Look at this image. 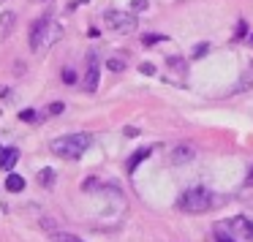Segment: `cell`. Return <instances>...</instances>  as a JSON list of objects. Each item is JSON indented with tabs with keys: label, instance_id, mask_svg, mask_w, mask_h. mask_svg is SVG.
Here are the masks:
<instances>
[{
	"label": "cell",
	"instance_id": "obj_1",
	"mask_svg": "<svg viewBox=\"0 0 253 242\" xmlns=\"http://www.w3.org/2000/svg\"><path fill=\"white\" fill-rule=\"evenodd\" d=\"M63 25L55 22V19L49 17V14H44L41 19H36L33 28H30V49L33 52H46L55 41L63 39Z\"/></svg>",
	"mask_w": 253,
	"mask_h": 242
},
{
	"label": "cell",
	"instance_id": "obj_2",
	"mask_svg": "<svg viewBox=\"0 0 253 242\" xmlns=\"http://www.w3.org/2000/svg\"><path fill=\"white\" fill-rule=\"evenodd\" d=\"M93 144V136L90 133H68V136H60V139H52L49 142V150L60 158H79L84 155V150Z\"/></svg>",
	"mask_w": 253,
	"mask_h": 242
},
{
	"label": "cell",
	"instance_id": "obj_3",
	"mask_svg": "<svg viewBox=\"0 0 253 242\" xmlns=\"http://www.w3.org/2000/svg\"><path fill=\"white\" fill-rule=\"evenodd\" d=\"M212 204H215L212 193H210L207 188H188V191L177 199V207L188 215H202V212H207Z\"/></svg>",
	"mask_w": 253,
	"mask_h": 242
},
{
	"label": "cell",
	"instance_id": "obj_4",
	"mask_svg": "<svg viewBox=\"0 0 253 242\" xmlns=\"http://www.w3.org/2000/svg\"><path fill=\"white\" fill-rule=\"evenodd\" d=\"M104 19L115 33H131L136 28V17L131 11H117V8H112V11L104 14Z\"/></svg>",
	"mask_w": 253,
	"mask_h": 242
},
{
	"label": "cell",
	"instance_id": "obj_5",
	"mask_svg": "<svg viewBox=\"0 0 253 242\" xmlns=\"http://www.w3.org/2000/svg\"><path fill=\"white\" fill-rule=\"evenodd\" d=\"M82 87H84V93H95L98 90V63H95V55H90V66L84 71Z\"/></svg>",
	"mask_w": 253,
	"mask_h": 242
},
{
	"label": "cell",
	"instance_id": "obj_6",
	"mask_svg": "<svg viewBox=\"0 0 253 242\" xmlns=\"http://www.w3.org/2000/svg\"><path fill=\"white\" fill-rule=\"evenodd\" d=\"M196 158V150L188 147V144H180V147L171 150V163L174 166H182V163H191V161Z\"/></svg>",
	"mask_w": 253,
	"mask_h": 242
},
{
	"label": "cell",
	"instance_id": "obj_7",
	"mask_svg": "<svg viewBox=\"0 0 253 242\" xmlns=\"http://www.w3.org/2000/svg\"><path fill=\"white\" fill-rule=\"evenodd\" d=\"M17 161H19V150H17V147H6V150H0V169L11 171L14 166H17Z\"/></svg>",
	"mask_w": 253,
	"mask_h": 242
},
{
	"label": "cell",
	"instance_id": "obj_8",
	"mask_svg": "<svg viewBox=\"0 0 253 242\" xmlns=\"http://www.w3.org/2000/svg\"><path fill=\"white\" fill-rule=\"evenodd\" d=\"M14 25H17V17H14L11 11H3V14H0V41H6L8 36H11Z\"/></svg>",
	"mask_w": 253,
	"mask_h": 242
},
{
	"label": "cell",
	"instance_id": "obj_9",
	"mask_svg": "<svg viewBox=\"0 0 253 242\" xmlns=\"http://www.w3.org/2000/svg\"><path fill=\"white\" fill-rule=\"evenodd\" d=\"M6 188H8L11 193L25 191V177H22V174H17V171H11V174L6 177Z\"/></svg>",
	"mask_w": 253,
	"mask_h": 242
},
{
	"label": "cell",
	"instance_id": "obj_10",
	"mask_svg": "<svg viewBox=\"0 0 253 242\" xmlns=\"http://www.w3.org/2000/svg\"><path fill=\"white\" fill-rule=\"evenodd\" d=\"M49 242H84V240L77 234H68V231H55V234L49 237Z\"/></svg>",
	"mask_w": 253,
	"mask_h": 242
},
{
	"label": "cell",
	"instance_id": "obj_11",
	"mask_svg": "<svg viewBox=\"0 0 253 242\" xmlns=\"http://www.w3.org/2000/svg\"><path fill=\"white\" fill-rule=\"evenodd\" d=\"M39 182L44 188H52V182H55V169H49V166H46V169H41L39 171Z\"/></svg>",
	"mask_w": 253,
	"mask_h": 242
},
{
	"label": "cell",
	"instance_id": "obj_12",
	"mask_svg": "<svg viewBox=\"0 0 253 242\" xmlns=\"http://www.w3.org/2000/svg\"><path fill=\"white\" fill-rule=\"evenodd\" d=\"M41 117H44V115L36 112V109H22V112H19V120H22V122H39Z\"/></svg>",
	"mask_w": 253,
	"mask_h": 242
},
{
	"label": "cell",
	"instance_id": "obj_13",
	"mask_svg": "<svg viewBox=\"0 0 253 242\" xmlns=\"http://www.w3.org/2000/svg\"><path fill=\"white\" fill-rule=\"evenodd\" d=\"M147 155H150V150H136V153H133V158L128 161V171H133V169H136V163H139V161H144Z\"/></svg>",
	"mask_w": 253,
	"mask_h": 242
},
{
	"label": "cell",
	"instance_id": "obj_14",
	"mask_svg": "<svg viewBox=\"0 0 253 242\" xmlns=\"http://www.w3.org/2000/svg\"><path fill=\"white\" fill-rule=\"evenodd\" d=\"M215 240H218V242H240L237 237H231L226 229H220V226H215Z\"/></svg>",
	"mask_w": 253,
	"mask_h": 242
},
{
	"label": "cell",
	"instance_id": "obj_15",
	"mask_svg": "<svg viewBox=\"0 0 253 242\" xmlns=\"http://www.w3.org/2000/svg\"><path fill=\"white\" fill-rule=\"evenodd\" d=\"M106 68H109V71H115V74H120L123 68H126V63L117 60V57H109V60H106Z\"/></svg>",
	"mask_w": 253,
	"mask_h": 242
},
{
	"label": "cell",
	"instance_id": "obj_16",
	"mask_svg": "<svg viewBox=\"0 0 253 242\" xmlns=\"http://www.w3.org/2000/svg\"><path fill=\"white\" fill-rule=\"evenodd\" d=\"M63 82L74 84V82H77V71H74V68H63Z\"/></svg>",
	"mask_w": 253,
	"mask_h": 242
},
{
	"label": "cell",
	"instance_id": "obj_17",
	"mask_svg": "<svg viewBox=\"0 0 253 242\" xmlns=\"http://www.w3.org/2000/svg\"><path fill=\"white\" fill-rule=\"evenodd\" d=\"M63 109H66V104H60V101H57V104H49V106H46V115H52V117H55V115H63Z\"/></svg>",
	"mask_w": 253,
	"mask_h": 242
},
{
	"label": "cell",
	"instance_id": "obj_18",
	"mask_svg": "<svg viewBox=\"0 0 253 242\" xmlns=\"http://www.w3.org/2000/svg\"><path fill=\"white\" fill-rule=\"evenodd\" d=\"M166 63H169L171 68H177V71H182V68H185V60H182V57H169Z\"/></svg>",
	"mask_w": 253,
	"mask_h": 242
},
{
	"label": "cell",
	"instance_id": "obj_19",
	"mask_svg": "<svg viewBox=\"0 0 253 242\" xmlns=\"http://www.w3.org/2000/svg\"><path fill=\"white\" fill-rule=\"evenodd\" d=\"M147 6H150L147 0H133V3H131V11H144Z\"/></svg>",
	"mask_w": 253,
	"mask_h": 242
},
{
	"label": "cell",
	"instance_id": "obj_20",
	"mask_svg": "<svg viewBox=\"0 0 253 242\" xmlns=\"http://www.w3.org/2000/svg\"><path fill=\"white\" fill-rule=\"evenodd\" d=\"M139 71L147 74V77H153V74H155V66H153V63H142V66H139Z\"/></svg>",
	"mask_w": 253,
	"mask_h": 242
},
{
	"label": "cell",
	"instance_id": "obj_21",
	"mask_svg": "<svg viewBox=\"0 0 253 242\" xmlns=\"http://www.w3.org/2000/svg\"><path fill=\"white\" fill-rule=\"evenodd\" d=\"M207 49H210V44H199L196 49H193V57H204V55H207Z\"/></svg>",
	"mask_w": 253,
	"mask_h": 242
},
{
	"label": "cell",
	"instance_id": "obj_22",
	"mask_svg": "<svg viewBox=\"0 0 253 242\" xmlns=\"http://www.w3.org/2000/svg\"><path fill=\"white\" fill-rule=\"evenodd\" d=\"M144 44H158V41H164V36H144Z\"/></svg>",
	"mask_w": 253,
	"mask_h": 242
},
{
	"label": "cell",
	"instance_id": "obj_23",
	"mask_svg": "<svg viewBox=\"0 0 253 242\" xmlns=\"http://www.w3.org/2000/svg\"><path fill=\"white\" fill-rule=\"evenodd\" d=\"M41 226H44V229H55V220H52V218H44V220H41Z\"/></svg>",
	"mask_w": 253,
	"mask_h": 242
},
{
	"label": "cell",
	"instance_id": "obj_24",
	"mask_svg": "<svg viewBox=\"0 0 253 242\" xmlns=\"http://www.w3.org/2000/svg\"><path fill=\"white\" fill-rule=\"evenodd\" d=\"M245 30H248V28H245V22L237 25V39H240V36H245Z\"/></svg>",
	"mask_w": 253,
	"mask_h": 242
},
{
	"label": "cell",
	"instance_id": "obj_25",
	"mask_svg": "<svg viewBox=\"0 0 253 242\" xmlns=\"http://www.w3.org/2000/svg\"><path fill=\"white\" fill-rule=\"evenodd\" d=\"M0 98H8V87H3V84H0Z\"/></svg>",
	"mask_w": 253,
	"mask_h": 242
},
{
	"label": "cell",
	"instance_id": "obj_26",
	"mask_svg": "<svg viewBox=\"0 0 253 242\" xmlns=\"http://www.w3.org/2000/svg\"><path fill=\"white\" fill-rule=\"evenodd\" d=\"M248 185H253V169L248 171Z\"/></svg>",
	"mask_w": 253,
	"mask_h": 242
},
{
	"label": "cell",
	"instance_id": "obj_27",
	"mask_svg": "<svg viewBox=\"0 0 253 242\" xmlns=\"http://www.w3.org/2000/svg\"><path fill=\"white\" fill-rule=\"evenodd\" d=\"M33 3H49V0H33Z\"/></svg>",
	"mask_w": 253,
	"mask_h": 242
}]
</instances>
